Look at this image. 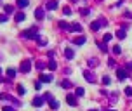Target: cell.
I'll use <instances>...</instances> for the list:
<instances>
[{
  "instance_id": "obj_4",
  "label": "cell",
  "mask_w": 132,
  "mask_h": 111,
  "mask_svg": "<svg viewBox=\"0 0 132 111\" xmlns=\"http://www.w3.org/2000/svg\"><path fill=\"white\" fill-rule=\"evenodd\" d=\"M84 77H85V78H87L90 83H94V82H96V77H94L90 71H84Z\"/></svg>"
},
{
  "instance_id": "obj_1",
  "label": "cell",
  "mask_w": 132,
  "mask_h": 111,
  "mask_svg": "<svg viewBox=\"0 0 132 111\" xmlns=\"http://www.w3.org/2000/svg\"><path fill=\"white\" fill-rule=\"evenodd\" d=\"M104 24H106V19H99V21H94V23L90 24V30H92V31H97V30H99L101 26H104Z\"/></svg>"
},
{
  "instance_id": "obj_3",
  "label": "cell",
  "mask_w": 132,
  "mask_h": 111,
  "mask_svg": "<svg viewBox=\"0 0 132 111\" xmlns=\"http://www.w3.org/2000/svg\"><path fill=\"white\" fill-rule=\"evenodd\" d=\"M23 36H26V38H36V30H28L26 33H23Z\"/></svg>"
},
{
  "instance_id": "obj_21",
  "label": "cell",
  "mask_w": 132,
  "mask_h": 111,
  "mask_svg": "<svg viewBox=\"0 0 132 111\" xmlns=\"http://www.w3.org/2000/svg\"><path fill=\"white\" fill-rule=\"evenodd\" d=\"M59 28H63V30H70V24H66L64 21H61V23H59Z\"/></svg>"
},
{
  "instance_id": "obj_2",
  "label": "cell",
  "mask_w": 132,
  "mask_h": 111,
  "mask_svg": "<svg viewBox=\"0 0 132 111\" xmlns=\"http://www.w3.org/2000/svg\"><path fill=\"white\" fill-rule=\"evenodd\" d=\"M30 68H31V63H30L28 59L21 63V71H23V73H28V71H30Z\"/></svg>"
},
{
  "instance_id": "obj_31",
  "label": "cell",
  "mask_w": 132,
  "mask_h": 111,
  "mask_svg": "<svg viewBox=\"0 0 132 111\" xmlns=\"http://www.w3.org/2000/svg\"><path fill=\"white\" fill-rule=\"evenodd\" d=\"M7 21V16H4V14H0V23H5Z\"/></svg>"
},
{
  "instance_id": "obj_16",
  "label": "cell",
  "mask_w": 132,
  "mask_h": 111,
  "mask_svg": "<svg viewBox=\"0 0 132 111\" xmlns=\"http://www.w3.org/2000/svg\"><path fill=\"white\" fill-rule=\"evenodd\" d=\"M49 104H50V108H54V109H56V108H59V102H58V101H54V99H50Z\"/></svg>"
},
{
  "instance_id": "obj_34",
  "label": "cell",
  "mask_w": 132,
  "mask_h": 111,
  "mask_svg": "<svg viewBox=\"0 0 132 111\" xmlns=\"http://www.w3.org/2000/svg\"><path fill=\"white\" fill-rule=\"evenodd\" d=\"M90 111H97V109H90Z\"/></svg>"
},
{
  "instance_id": "obj_10",
  "label": "cell",
  "mask_w": 132,
  "mask_h": 111,
  "mask_svg": "<svg viewBox=\"0 0 132 111\" xmlns=\"http://www.w3.org/2000/svg\"><path fill=\"white\" fill-rule=\"evenodd\" d=\"M44 104V99L42 97H35L33 99V106H42Z\"/></svg>"
},
{
  "instance_id": "obj_18",
  "label": "cell",
  "mask_w": 132,
  "mask_h": 111,
  "mask_svg": "<svg viewBox=\"0 0 132 111\" xmlns=\"http://www.w3.org/2000/svg\"><path fill=\"white\" fill-rule=\"evenodd\" d=\"M111 38H113V35H111V33H106V35H104V38H103V40H104V42L108 44V42H109Z\"/></svg>"
},
{
  "instance_id": "obj_28",
  "label": "cell",
  "mask_w": 132,
  "mask_h": 111,
  "mask_svg": "<svg viewBox=\"0 0 132 111\" xmlns=\"http://www.w3.org/2000/svg\"><path fill=\"white\" fill-rule=\"evenodd\" d=\"M63 12H64V16H70V14H71V9H70V7H64Z\"/></svg>"
},
{
  "instance_id": "obj_26",
  "label": "cell",
  "mask_w": 132,
  "mask_h": 111,
  "mask_svg": "<svg viewBox=\"0 0 132 111\" xmlns=\"http://www.w3.org/2000/svg\"><path fill=\"white\" fill-rule=\"evenodd\" d=\"M113 52H115V54H120V52H122L120 45H115V47H113Z\"/></svg>"
},
{
  "instance_id": "obj_24",
  "label": "cell",
  "mask_w": 132,
  "mask_h": 111,
  "mask_svg": "<svg viewBox=\"0 0 132 111\" xmlns=\"http://www.w3.org/2000/svg\"><path fill=\"white\" fill-rule=\"evenodd\" d=\"M84 94H85V90H84L82 87H78V89H77V96H84Z\"/></svg>"
},
{
  "instance_id": "obj_14",
  "label": "cell",
  "mask_w": 132,
  "mask_h": 111,
  "mask_svg": "<svg viewBox=\"0 0 132 111\" xmlns=\"http://www.w3.org/2000/svg\"><path fill=\"white\" fill-rule=\"evenodd\" d=\"M28 4H30V0H17V5L19 7H28Z\"/></svg>"
},
{
  "instance_id": "obj_29",
  "label": "cell",
  "mask_w": 132,
  "mask_h": 111,
  "mask_svg": "<svg viewBox=\"0 0 132 111\" xmlns=\"http://www.w3.org/2000/svg\"><path fill=\"white\" fill-rule=\"evenodd\" d=\"M61 87H64V89H70V87H71V83H70V82H66V80H64V82H63V83H61Z\"/></svg>"
},
{
  "instance_id": "obj_32",
  "label": "cell",
  "mask_w": 132,
  "mask_h": 111,
  "mask_svg": "<svg viewBox=\"0 0 132 111\" xmlns=\"http://www.w3.org/2000/svg\"><path fill=\"white\" fill-rule=\"evenodd\" d=\"M89 12H90V11H89V9H80V14H84V16H87V14H89Z\"/></svg>"
},
{
  "instance_id": "obj_35",
  "label": "cell",
  "mask_w": 132,
  "mask_h": 111,
  "mask_svg": "<svg viewBox=\"0 0 132 111\" xmlns=\"http://www.w3.org/2000/svg\"><path fill=\"white\" fill-rule=\"evenodd\" d=\"M0 73H2V69H0Z\"/></svg>"
},
{
  "instance_id": "obj_13",
  "label": "cell",
  "mask_w": 132,
  "mask_h": 111,
  "mask_svg": "<svg viewBox=\"0 0 132 111\" xmlns=\"http://www.w3.org/2000/svg\"><path fill=\"white\" fill-rule=\"evenodd\" d=\"M125 35H127V33H125V30H118V31H117V36H118L120 40H123V38H125Z\"/></svg>"
},
{
  "instance_id": "obj_19",
  "label": "cell",
  "mask_w": 132,
  "mask_h": 111,
  "mask_svg": "<svg viewBox=\"0 0 132 111\" xmlns=\"http://www.w3.org/2000/svg\"><path fill=\"white\" fill-rule=\"evenodd\" d=\"M7 77H9V78H14V77H16V71H14V69H7Z\"/></svg>"
},
{
  "instance_id": "obj_7",
  "label": "cell",
  "mask_w": 132,
  "mask_h": 111,
  "mask_svg": "<svg viewBox=\"0 0 132 111\" xmlns=\"http://www.w3.org/2000/svg\"><path fill=\"white\" fill-rule=\"evenodd\" d=\"M70 30H71V31H82V26H80L78 23H73V24L70 26Z\"/></svg>"
},
{
  "instance_id": "obj_12",
  "label": "cell",
  "mask_w": 132,
  "mask_h": 111,
  "mask_svg": "<svg viewBox=\"0 0 132 111\" xmlns=\"http://www.w3.org/2000/svg\"><path fill=\"white\" fill-rule=\"evenodd\" d=\"M73 42L77 44V45H82V44H85V36H78V38H75Z\"/></svg>"
},
{
  "instance_id": "obj_25",
  "label": "cell",
  "mask_w": 132,
  "mask_h": 111,
  "mask_svg": "<svg viewBox=\"0 0 132 111\" xmlns=\"http://www.w3.org/2000/svg\"><path fill=\"white\" fill-rule=\"evenodd\" d=\"M45 68V64L42 63V61H38V63H36V69H44Z\"/></svg>"
},
{
  "instance_id": "obj_27",
  "label": "cell",
  "mask_w": 132,
  "mask_h": 111,
  "mask_svg": "<svg viewBox=\"0 0 132 111\" xmlns=\"http://www.w3.org/2000/svg\"><path fill=\"white\" fill-rule=\"evenodd\" d=\"M49 68H50V69H56V68H58V64H56V61H50V63H49Z\"/></svg>"
},
{
  "instance_id": "obj_11",
  "label": "cell",
  "mask_w": 132,
  "mask_h": 111,
  "mask_svg": "<svg viewBox=\"0 0 132 111\" xmlns=\"http://www.w3.org/2000/svg\"><path fill=\"white\" fill-rule=\"evenodd\" d=\"M64 56H66L68 59H73V56H75V52H73L71 49H66V50H64Z\"/></svg>"
},
{
  "instance_id": "obj_23",
  "label": "cell",
  "mask_w": 132,
  "mask_h": 111,
  "mask_svg": "<svg viewBox=\"0 0 132 111\" xmlns=\"http://www.w3.org/2000/svg\"><path fill=\"white\" fill-rule=\"evenodd\" d=\"M103 83H104V85H109V83H111V78H109V77H104V78H103Z\"/></svg>"
},
{
  "instance_id": "obj_15",
  "label": "cell",
  "mask_w": 132,
  "mask_h": 111,
  "mask_svg": "<svg viewBox=\"0 0 132 111\" xmlns=\"http://www.w3.org/2000/svg\"><path fill=\"white\" fill-rule=\"evenodd\" d=\"M40 80H42V82H52V75H42Z\"/></svg>"
},
{
  "instance_id": "obj_8",
  "label": "cell",
  "mask_w": 132,
  "mask_h": 111,
  "mask_svg": "<svg viewBox=\"0 0 132 111\" xmlns=\"http://www.w3.org/2000/svg\"><path fill=\"white\" fill-rule=\"evenodd\" d=\"M66 101H68V104H70V106H77V99H75L73 96H68V97H66Z\"/></svg>"
},
{
  "instance_id": "obj_33",
  "label": "cell",
  "mask_w": 132,
  "mask_h": 111,
  "mask_svg": "<svg viewBox=\"0 0 132 111\" xmlns=\"http://www.w3.org/2000/svg\"><path fill=\"white\" fill-rule=\"evenodd\" d=\"M4 111H14V109H12V108H9V106H5V108H4Z\"/></svg>"
},
{
  "instance_id": "obj_22",
  "label": "cell",
  "mask_w": 132,
  "mask_h": 111,
  "mask_svg": "<svg viewBox=\"0 0 132 111\" xmlns=\"http://www.w3.org/2000/svg\"><path fill=\"white\" fill-rule=\"evenodd\" d=\"M17 92H19V94H26V89L23 85H19V87H17Z\"/></svg>"
},
{
  "instance_id": "obj_6",
  "label": "cell",
  "mask_w": 132,
  "mask_h": 111,
  "mask_svg": "<svg viewBox=\"0 0 132 111\" xmlns=\"http://www.w3.org/2000/svg\"><path fill=\"white\" fill-rule=\"evenodd\" d=\"M35 17L36 19H44V9H36L35 11Z\"/></svg>"
},
{
  "instance_id": "obj_20",
  "label": "cell",
  "mask_w": 132,
  "mask_h": 111,
  "mask_svg": "<svg viewBox=\"0 0 132 111\" xmlns=\"http://www.w3.org/2000/svg\"><path fill=\"white\" fill-rule=\"evenodd\" d=\"M5 12H7V14H12V12H14V7H12V5H5Z\"/></svg>"
},
{
  "instance_id": "obj_17",
  "label": "cell",
  "mask_w": 132,
  "mask_h": 111,
  "mask_svg": "<svg viewBox=\"0 0 132 111\" xmlns=\"http://www.w3.org/2000/svg\"><path fill=\"white\" fill-rule=\"evenodd\" d=\"M24 17H26V16H24L23 12H19V14H17V16H16V21H17V23H21V21L24 19Z\"/></svg>"
},
{
  "instance_id": "obj_36",
  "label": "cell",
  "mask_w": 132,
  "mask_h": 111,
  "mask_svg": "<svg viewBox=\"0 0 132 111\" xmlns=\"http://www.w3.org/2000/svg\"><path fill=\"white\" fill-rule=\"evenodd\" d=\"M73 2H75V0H73Z\"/></svg>"
},
{
  "instance_id": "obj_5",
  "label": "cell",
  "mask_w": 132,
  "mask_h": 111,
  "mask_svg": "<svg viewBox=\"0 0 132 111\" xmlns=\"http://www.w3.org/2000/svg\"><path fill=\"white\" fill-rule=\"evenodd\" d=\"M117 77H118L120 80H125L129 75H127V71H125V69H118V71H117Z\"/></svg>"
},
{
  "instance_id": "obj_30",
  "label": "cell",
  "mask_w": 132,
  "mask_h": 111,
  "mask_svg": "<svg viewBox=\"0 0 132 111\" xmlns=\"http://www.w3.org/2000/svg\"><path fill=\"white\" fill-rule=\"evenodd\" d=\"M125 94L132 97V87H127V89H125Z\"/></svg>"
},
{
  "instance_id": "obj_9",
  "label": "cell",
  "mask_w": 132,
  "mask_h": 111,
  "mask_svg": "<svg viewBox=\"0 0 132 111\" xmlns=\"http://www.w3.org/2000/svg\"><path fill=\"white\" fill-rule=\"evenodd\" d=\"M56 7H58V2H56V0H50V2H47V9H56Z\"/></svg>"
}]
</instances>
